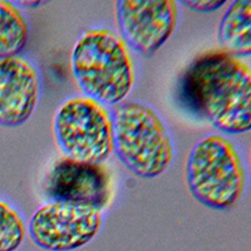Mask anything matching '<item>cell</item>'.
Segmentation results:
<instances>
[{"label":"cell","mask_w":251,"mask_h":251,"mask_svg":"<svg viewBox=\"0 0 251 251\" xmlns=\"http://www.w3.org/2000/svg\"><path fill=\"white\" fill-rule=\"evenodd\" d=\"M182 92L192 108L219 131H250L251 72L240 58L223 50L197 57L183 75Z\"/></svg>","instance_id":"1"},{"label":"cell","mask_w":251,"mask_h":251,"mask_svg":"<svg viewBox=\"0 0 251 251\" xmlns=\"http://www.w3.org/2000/svg\"><path fill=\"white\" fill-rule=\"evenodd\" d=\"M72 72L84 97L102 106L122 102L134 84L133 60L128 47L108 29H93L75 43Z\"/></svg>","instance_id":"2"},{"label":"cell","mask_w":251,"mask_h":251,"mask_svg":"<svg viewBox=\"0 0 251 251\" xmlns=\"http://www.w3.org/2000/svg\"><path fill=\"white\" fill-rule=\"evenodd\" d=\"M113 152L136 176L154 178L174 161V142L165 122L151 106L125 102L112 116Z\"/></svg>","instance_id":"3"},{"label":"cell","mask_w":251,"mask_h":251,"mask_svg":"<svg viewBox=\"0 0 251 251\" xmlns=\"http://www.w3.org/2000/svg\"><path fill=\"white\" fill-rule=\"evenodd\" d=\"M186 181L192 196L206 207L236 206L245 194L246 172L234 143L221 134L197 141L186 161Z\"/></svg>","instance_id":"4"},{"label":"cell","mask_w":251,"mask_h":251,"mask_svg":"<svg viewBox=\"0 0 251 251\" xmlns=\"http://www.w3.org/2000/svg\"><path fill=\"white\" fill-rule=\"evenodd\" d=\"M53 131L60 152L69 160L102 165L113 153L112 117L87 97L63 102L55 112Z\"/></svg>","instance_id":"5"},{"label":"cell","mask_w":251,"mask_h":251,"mask_svg":"<svg viewBox=\"0 0 251 251\" xmlns=\"http://www.w3.org/2000/svg\"><path fill=\"white\" fill-rule=\"evenodd\" d=\"M102 227V211L88 205L50 201L31 216L29 234L46 251H73L86 246Z\"/></svg>","instance_id":"6"},{"label":"cell","mask_w":251,"mask_h":251,"mask_svg":"<svg viewBox=\"0 0 251 251\" xmlns=\"http://www.w3.org/2000/svg\"><path fill=\"white\" fill-rule=\"evenodd\" d=\"M116 14L121 39L143 57H152L161 49L178 23L174 0H118Z\"/></svg>","instance_id":"7"},{"label":"cell","mask_w":251,"mask_h":251,"mask_svg":"<svg viewBox=\"0 0 251 251\" xmlns=\"http://www.w3.org/2000/svg\"><path fill=\"white\" fill-rule=\"evenodd\" d=\"M46 191L51 201L88 205L102 211L111 197V178L102 165L64 157L51 167Z\"/></svg>","instance_id":"8"},{"label":"cell","mask_w":251,"mask_h":251,"mask_svg":"<svg viewBox=\"0 0 251 251\" xmlns=\"http://www.w3.org/2000/svg\"><path fill=\"white\" fill-rule=\"evenodd\" d=\"M40 80L37 69L25 58L0 59V126L25 123L39 102Z\"/></svg>","instance_id":"9"},{"label":"cell","mask_w":251,"mask_h":251,"mask_svg":"<svg viewBox=\"0 0 251 251\" xmlns=\"http://www.w3.org/2000/svg\"><path fill=\"white\" fill-rule=\"evenodd\" d=\"M220 47L234 57H249L251 53V1L237 0L228 6L220 22Z\"/></svg>","instance_id":"10"},{"label":"cell","mask_w":251,"mask_h":251,"mask_svg":"<svg viewBox=\"0 0 251 251\" xmlns=\"http://www.w3.org/2000/svg\"><path fill=\"white\" fill-rule=\"evenodd\" d=\"M28 38L29 26L23 13L12 3L0 0V59L17 55Z\"/></svg>","instance_id":"11"},{"label":"cell","mask_w":251,"mask_h":251,"mask_svg":"<svg viewBox=\"0 0 251 251\" xmlns=\"http://www.w3.org/2000/svg\"><path fill=\"white\" fill-rule=\"evenodd\" d=\"M25 235L23 219L9 203L0 200V251H17Z\"/></svg>","instance_id":"12"},{"label":"cell","mask_w":251,"mask_h":251,"mask_svg":"<svg viewBox=\"0 0 251 251\" xmlns=\"http://www.w3.org/2000/svg\"><path fill=\"white\" fill-rule=\"evenodd\" d=\"M181 3L185 6H187L188 9L195 10V12L210 13L221 8L226 1H211V0H207V1H203V0L202 1H194V0H183Z\"/></svg>","instance_id":"13"}]
</instances>
